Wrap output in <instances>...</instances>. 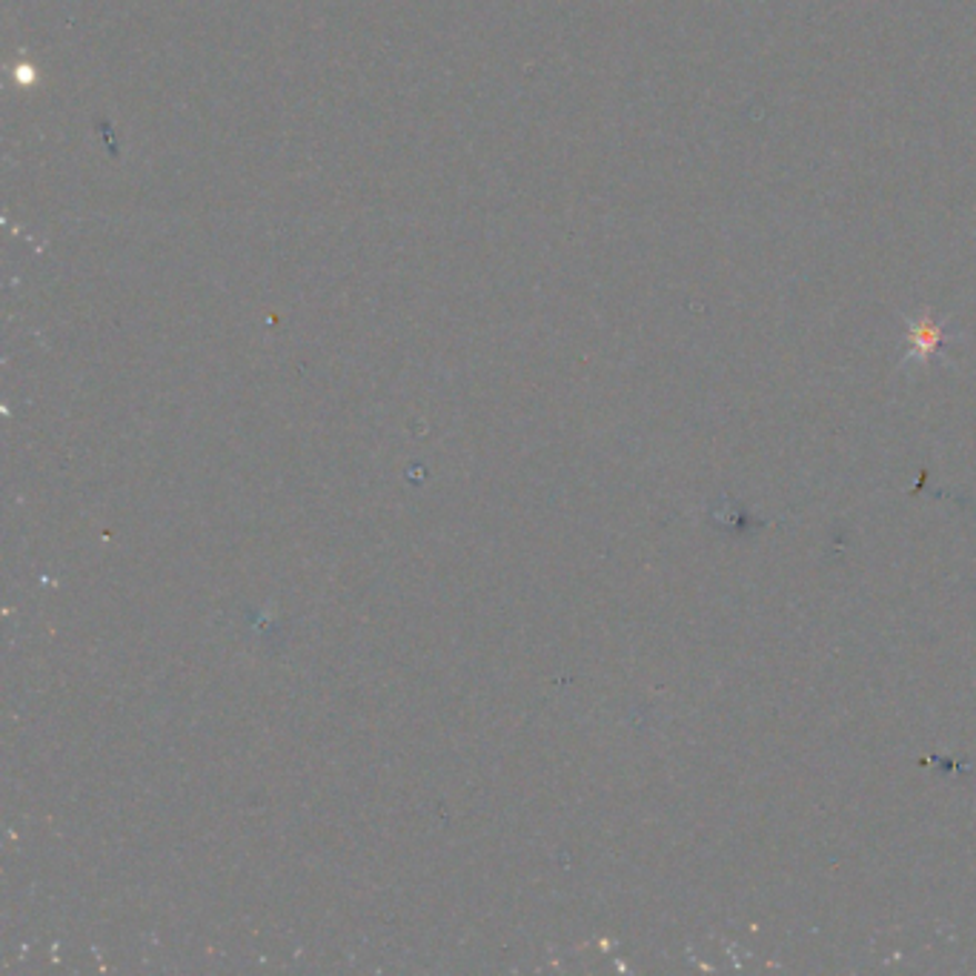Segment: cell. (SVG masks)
<instances>
[{
    "mask_svg": "<svg viewBox=\"0 0 976 976\" xmlns=\"http://www.w3.org/2000/svg\"><path fill=\"white\" fill-rule=\"evenodd\" d=\"M945 339V330L925 312L923 319L910 321L908 326V355L910 359H928L939 350Z\"/></svg>",
    "mask_w": 976,
    "mask_h": 976,
    "instance_id": "cell-1",
    "label": "cell"
}]
</instances>
